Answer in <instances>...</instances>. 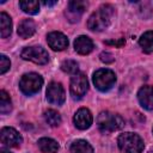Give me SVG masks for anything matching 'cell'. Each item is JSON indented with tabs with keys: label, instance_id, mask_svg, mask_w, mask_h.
I'll return each mask as SVG.
<instances>
[{
	"label": "cell",
	"instance_id": "obj_1",
	"mask_svg": "<svg viewBox=\"0 0 153 153\" xmlns=\"http://www.w3.org/2000/svg\"><path fill=\"white\" fill-rule=\"evenodd\" d=\"M114 14V7L111 5H103L96 12H93L87 22V26L92 31H102L106 29L111 22Z\"/></svg>",
	"mask_w": 153,
	"mask_h": 153
},
{
	"label": "cell",
	"instance_id": "obj_2",
	"mask_svg": "<svg viewBox=\"0 0 153 153\" xmlns=\"http://www.w3.org/2000/svg\"><path fill=\"white\" fill-rule=\"evenodd\" d=\"M97 124L102 133L108 134L121 129L124 126V121L118 114H112L110 111H102L97 117Z\"/></svg>",
	"mask_w": 153,
	"mask_h": 153
},
{
	"label": "cell",
	"instance_id": "obj_3",
	"mask_svg": "<svg viewBox=\"0 0 153 153\" xmlns=\"http://www.w3.org/2000/svg\"><path fill=\"white\" fill-rule=\"evenodd\" d=\"M118 148L122 153H141L143 151V141L135 133H123L117 139Z\"/></svg>",
	"mask_w": 153,
	"mask_h": 153
},
{
	"label": "cell",
	"instance_id": "obj_4",
	"mask_svg": "<svg viewBox=\"0 0 153 153\" xmlns=\"http://www.w3.org/2000/svg\"><path fill=\"white\" fill-rule=\"evenodd\" d=\"M42 85H43V79L37 73H26L19 80V88L26 96L37 93L41 90Z\"/></svg>",
	"mask_w": 153,
	"mask_h": 153
},
{
	"label": "cell",
	"instance_id": "obj_5",
	"mask_svg": "<svg viewBox=\"0 0 153 153\" xmlns=\"http://www.w3.org/2000/svg\"><path fill=\"white\" fill-rule=\"evenodd\" d=\"M93 84L99 91H109L116 82V75L111 69L102 68L93 73Z\"/></svg>",
	"mask_w": 153,
	"mask_h": 153
},
{
	"label": "cell",
	"instance_id": "obj_6",
	"mask_svg": "<svg viewBox=\"0 0 153 153\" xmlns=\"http://www.w3.org/2000/svg\"><path fill=\"white\" fill-rule=\"evenodd\" d=\"M22 57L24 60L32 61L37 65H45L49 60V55L42 47H26L22 51Z\"/></svg>",
	"mask_w": 153,
	"mask_h": 153
},
{
	"label": "cell",
	"instance_id": "obj_7",
	"mask_svg": "<svg viewBox=\"0 0 153 153\" xmlns=\"http://www.w3.org/2000/svg\"><path fill=\"white\" fill-rule=\"evenodd\" d=\"M88 88V81L85 74L82 73H78L75 75H73L72 80H71V94L74 99H80L82 96H85L86 91Z\"/></svg>",
	"mask_w": 153,
	"mask_h": 153
},
{
	"label": "cell",
	"instance_id": "obj_8",
	"mask_svg": "<svg viewBox=\"0 0 153 153\" xmlns=\"http://www.w3.org/2000/svg\"><path fill=\"white\" fill-rule=\"evenodd\" d=\"M0 140H1V143L7 147H17L23 141L20 134L14 128H11V127H5L1 129Z\"/></svg>",
	"mask_w": 153,
	"mask_h": 153
},
{
	"label": "cell",
	"instance_id": "obj_9",
	"mask_svg": "<svg viewBox=\"0 0 153 153\" xmlns=\"http://www.w3.org/2000/svg\"><path fill=\"white\" fill-rule=\"evenodd\" d=\"M65 90L60 82H50L47 88V99L49 103L55 104V105H61L65 102Z\"/></svg>",
	"mask_w": 153,
	"mask_h": 153
},
{
	"label": "cell",
	"instance_id": "obj_10",
	"mask_svg": "<svg viewBox=\"0 0 153 153\" xmlns=\"http://www.w3.org/2000/svg\"><path fill=\"white\" fill-rule=\"evenodd\" d=\"M74 124L78 129H81V130H85L87 128L91 127L92 124V121H93V117H92V114L88 109L86 108H81L79 109L75 115H74Z\"/></svg>",
	"mask_w": 153,
	"mask_h": 153
},
{
	"label": "cell",
	"instance_id": "obj_11",
	"mask_svg": "<svg viewBox=\"0 0 153 153\" xmlns=\"http://www.w3.org/2000/svg\"><path fill=\"white\" fill-rule=\"evenodd\" d=\"M47 42L53 50H57V51L63 50L68 47V38L62 32H59V31H53L48 33Z\"/></svg>",
	"mask_w": 153,
	"mask_h": 153
},
{
	"label": "cell",
	"instance_id": "obj_12",
	"mask_svg": "<svg viewBox=\"0 0 153 153\" xmlns=\"http://www.w3.org/2000/svg\"><path fill=\"white\" fill-rule=\"evenodd\" d=\"M137 99L142 108L153 110V86H142L137 92Z\"/></svg>",
	"mask_w": 153,
	"mask_h": 153
},
{
	"label": "cell",
	"instance_id": "obj_13",
	"mask_svg": "<svg viewBox=\"0 0 153 153\" xmlns=\"http://www.w3.org/2000/svg\"><path fill=\"white\" fill-rule=\"evenodd\" d=\"M87 2L86 1H80V0H74L68 2V17L71 18V22H78L80 14L86 10Z\"/></svg>",
	"mask_w": 153,
	"mask_h": 153
},
{
	"label": "cell",
	"instance_id": "obj_14",
	"mask_svg": "<svg viewBox=\"0 0 153 153\" xmlns=\"http://www.w3.org/2000/svg\"><path fill=\"white\" fill-rule=\"evenodd\" d=\"M74 49L80 55H87L93 49V42L87 36H79L74 41Z\"/></svg>",
	"mask_w": 153,
	"mask_h": 153
},
{
	"label": "cell",
	"instance_id": "obj_15",
	"mask_svg": "<svg viewBox=\"0 0 153 153\" xmlns=\"http://www.w3.org/2000/svg\"><path fill=\"white\" fill-rule=\"evenodd\" d=\"M18 35L22 38H29L31 37L36 31V25L31 19H24L18 25Z\"/></svg>",
	"mask_w": 153,
	"mask_h": 153
},
{
	"label": "cell",
	"instance_id": "obj_16",
	"mask_svg": "<svg viewBox=\"0 0 153 153\" xmlns=\"http://www.w3.org/2000/svg\"><path fill=\"white\" fill-rule=\"evenodd\" d=\"M38 147L43 153H56L59 151V143L50 137H42L38 140Z\"/></svg>",
	"mask_w": 153,
	"mask_h": 153
},
{
	"label": "cell",
	"instance_id": "obj_17",
	"mask_svg": "<svg viewBox=\"0 0 153 153\" xmlns=\"http://www.w3.org/2000/svg\"><path fill=\"white\" fill-rule=\"evenodd\" d=\"M12 32V20L10 16L5 12L0 13V35L2 38H6Z\"/></svg>",
	"mask_w": 153,
	"mask_h": 153
},
{
	"label": "cell",
	"instance_id": "obj_18",
	"mask_svg": "<svg viewBox=\"0 0 153 153\" xmlns=\"http://www.w3.org/2000/svg\"><path fill=\"white\" fill-rule=\"evenodd\" d=\"M71 153H93L92 146L85 140H76L71 145Z\"/></svg>",
	"mask_w": 153,
	"mask_h": 153
},
{
	"label": "cell",
	"instance_id": "obj_19",
	"mask_svg": "<svg viewBox=\"0 0 153 153\" xmlns=\"http://www.w3.org/2000/svg\"><path fill=\"white\" fill-rule=\"evenodd\" d=\"M139 44L142 48V50L147 54L153 53V31H147L145 32L140 39H139Z\"/></svg>",
	"mask_w": 153,
	"mask_h": 153
},
{
	"label": "cell",
	"instance_id": "obj_20",
	"mask_svg": "<svg viewBox=\"0 0 153 153\" xmlns=\"http://www.w3.org/2000/svg\"><path fill=\"white\" fill-rule=\"evenodd\" d=\"M44 120L45 122L51 127H57L61 123V116L56 110L49 109L44 112Z\"/></svg>",
	"mask_w": 153,
	"mask_h": 153
},
{
	"label": "cell",
	"instance_id": "obj_21",
	"mask_svg": "<svg viewBox=\"0 0 153 153\" xmlns=\"http://www.w3.org/2000/svg\"><path fill=\"white\" fill-rule=\"evenodd\" d=\"M12 110V103L10 99V96L6 93V91H0V112L2 115L8 114Z\"/></svg>",
	"mask_w": 153,
	"mask_h": 153
},
{
	"label": "cell",
	"instance_id": "obj_22",
	"mask_svg": "<svg viewBox=\"0 0 153 153\" xmlns=\"http://www.w3.org/2000/svg\"><path fill=\"white\" fill-rule=\"evenodd\" d=\"M19 6L23 10V12H25L27 14H36L39 11L38 1H20Z\"/></svg>",
	"mask_w": 153,
	"mask_h": 153
},
{
	"label": "cell",
	"instance_id": "obj_23",
	"mask_svg": "<svg viewBox=\"0 0 153 153\" xmlns=\"http://www.w3.org/2000/svg\"><path fill=\"white\" fill-rule=\"evenodd\" d=\"M61 69L68 74H78V69H79V66L76 63V61L74 60H66L62 62L61 65Z\"/></svg>",
	"mask_w": 153,
	"mask_h": 153
},
{
	"label": "cell",
	"instance_id": "obj_24",
	"mask_svg": "<svg viewBox=\"0 0 153 153\" xmlns=\"http://www.w3.org/2000/svg\"><path fill=\"white\" fill-rule=\"evenodd\" d=\"M11 67V62L10 60L5 56V55H1L0 56V74H5Z\"/></svg>",
	"mask_w": 153,
	"mask_h": 153
},
{
	"label": "cell",
	"instance_id": "obj_25",
	"mask_svg": "<svg viewBox=\"0 0 153 153\" xmlns=\"http://www.w3.org/2000/svg\"><path fill=\"white\" fill-rule=\"evenodd\" d=\"M99 57H100V61H103V62H105V63H111V62L114 61V56H112L110 53H108V51H103V53L99 55Z\"/></svg>",
	"mask_w": 153,
	"mask_h": 153
},
{
	"label": "cell",
	"instance_id": "obj_26",
	"mask_svg": "<svg viewBox=\"0 0 153 153\" xmlns=\"http://www.w3.org/2000/svg\"><path fill=\"white\" fill-rule=\"evenodd\" d=\"M105 43H106V44H111V45H116V47L121 48L122 45H124L126 41H124L123 38H121L120 41H105Z\"/></svg>",
	"mask_w": 153,
	"mask_h": 153
},
{
	"label": "cell",
	"instance_id": "obj_27",
	"mask_svg": "<svg viewBox=\"0 0 153 153\" xmlns=\"http://www.w3.org/2000/svg\"><path fill=\"white\" fill-rule=\"evenodd\" d=\"M45 6H53V5H55L56 4V1H44L43 2Z\"/></svg>",
	"mask_w": 153,
	"mask_h": 153
},
{
	"label": "cell",
	"instance_id": "obj_28",
	"mask_svg": "<svg viewBox=\"0 0 153 153\" xmlns=\"http://www.w3.org/2000/svg\"><path fill=\"white\" fill-rule=\"evenodd\" d=\"M0 153H11V152H8V151H6V149H1Z\"/></svg>",
	"mask_w": 153,
	"mask_h": 153
},
{
	"label": "cell",
	"instance_id": "obj_29",
	"mask_svg": "<svg viewBox=\"0 0 153 153\" xmlns=\"http://www.w3.org/2000/svg\"><path fill=\"white\" fill-rule=\"evenodd\" d=\"M148 153H153V151H151V152H148Z\"/></svg>",
	"mask_w": 153,
	"mask_h": 153
}]
</instances>
